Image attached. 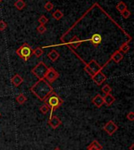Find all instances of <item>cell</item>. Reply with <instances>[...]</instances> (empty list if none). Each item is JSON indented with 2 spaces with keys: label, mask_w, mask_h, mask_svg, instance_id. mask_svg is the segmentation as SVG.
Instances as JSON below:
<instances>
[{
  "label": "cell",
  "mask_w": 134,
  "mask_h": 150,
  "mask_svg": "<svg viewBox=\"0 0 134 150\" xmlns=\"http://www.w3.org/2000/svg\"><path fill=\"white\" fill-rule=\"evenodd\" d=\"M31 91L40 101H45V100L54 92V88L47 80H45V79H39V81L31 87Z\"/></svg>",
  "instance_id": "cell-1"
},
{
  "label": "cell",
  "mask_w": 134,
  "mask_h": 150,
  "mask_svg": "<svg viewBox=\"0 0 134 150\" xmlns=\"http://www.w3.org/2000/svg\"><path fill=\"white\" fill-rule=\"evenodd\" d=\"M44 102L46 104H47V105H49V108H50V110H49L50 111V116H49V117H51V116H53V112H54V110L57 109L58 108H60V107L63 105V99L61 98L56 93L53 92V93L45 100Z\"/></svg>",
  "instance_id": "cell-2"
},
{
  "label": "cell",
  "mask_w": 134,
  "mask_h": 150,
  "mask_svg": "<svg viewBox=\"0 0 134 150\" xmlns=\"http://www.w3.org/2000/svg\"><path fill=\"white\" fill-rule=\"evenodd\" d=\"M16 54L19 56L21 59H23L25 62H27L29 60L33 54V49L28 43L25 42L22 44L18 49L16 50Z\"/></svg>",
  "instance_id": "cell-3"
},
{
  "label": "cell",
  "mask_w": 134,
  "mask_h": 150,
  "mask_svg": "<svg viewBox=\"0 0 134 150\" xmlns=\"http://www.w3.org/2000/svg\"><path fill=\"white\" fill-rule=\"evenodd\" d=\"M48 67L47 66V64H45L43 62H39L38 64L35 65L32 69V73L35 76L39 79H45V76L47 73V70H48Z\"/></svg>",
  "instance_id": "cell-4"
},
{
  "label": "cell",
  "mask_w": 134,
  "mask_h": 150,
  "mask_svg": "<svg viewBox=\"0 0 134 150\" xmlns=\"http://www.w3.org/2000/svg\"><path fill=\"white\" fill-rule=\"evenodd\" d=\"M118 129V127L112 120H109L103 127V130L110 136H112L117 131Z\"/></svg>",
  "instance_id": "cell-5"
},
{
  "label": "cell",
  "mask_w": 134,
  "mask_h": 150,
  "mask_svg": "<svg viewBox=\"0 0 134 150\" xmlns=\"http://www.w3.org/2000/svg\"><path fill=\"white\" fill-rule=\"evenodd\" d=\"M59 76H60L59 73L54 68H49L46 73V76H45V79L49 83H54L58 79Z\"/></svg>",
  "instance_id": "cell-6"
},
{
  "label": "cell",
  "mask_w": 134,
  "mask_h": 150,
  "mask_svg": "<svg viewBox=\"0 0 134 150\" xmlns=\"http://www.w3.org/2000/svg\"><path fill=\"white\" fill-rule=\"evenodd\" d=\"M91 78H92L93 81L94 82L97 86H100V85H101L104 82H105V80L107 79V76H106L101 71H98V72L94 74V76H93V77H91Z\"/></svg>",
  "instance_id": "cell-7"
},
{
  "label": "cell",
  "mask_w": 134,
  "mask_h": 150,
  "mask_svg": "<svg viewBox=\"0 0 134 150\" xmlns=\"http://www.w3.org/2000/svg\"><path fill=\"white\" fill-rule=\"evenodd\" d=\"M48 124L53 129H56L62 124V121L56 116H52L51 117H49V120H48Z\"/></svg>",
  "instance_id": "cell-8"
},
{
  "label": "cell",
  "mask_w": 134,
  "mask_h": 150,
  "mask_svg": "<svg viewBox=\"0 0 134 150\" xmlns=\"http://www.w3.org/2000/svg\"><path fill=\"white\" fill-rule=\"evenodd\" d=\"M86 64L92 69V71H93L94 73H97L98 71H100L102 70V67L100 66V64H98L95 60H91L89 63H86Z\"/></svg>",
  "instance_id": "cell-9"
},
{
  "label": "cell",
  "mask_w": 134,
  "mask_h": 150,
  "mask_svg": "<svg viewBox=\"0 0 134 150\" xmlns=\"http://www.w3.org/2000/svg\"><path fill=\"white\" fill-rule=\"evenodd\" d=\"M92 102L95 106H97V108H101L103 106V105L104 104V98H103L100 94L97 93L93 99H92Z\"/></svg>",
  "instance_id": "cell-10"
},
{
  "label": "cell",
  "mask_w": 134,
  "mask_h": 150,
  "mask_svg": "<svg viewBox=\"0 0 134 150\" xmlns=\"http://www.w3.org/2000/svg\"><path fill=\"white\" fill-rule=\"evenodd\" d=\"M123 57H124L123 54H122L119 50H116V51L111 56L110 61H113V62H115L116 64H118V63L123 59Z\"/></svg>",
  "instance_id": "cell-11"
},
{
  "label": "cell",
  "mask_w": 134,
  "mask_h": 150,
  "mask_svg": "<svg viewBox=\"0 0 134 150\" xmlns=\"http://www.w3.org/2000/svg\"><path fill=\"white\" fill-rule=\"evenodd\" d=\"M90 41L92 42V44L94 47H97L98 45L100 44L101 42H102V36L100 34H98V33H95V34H93L92 35Z\"/></svg>",
  "instance_id": "cell-12"
},
{
  "label": "cell",
  "mask_w": 134,
  "mask_h": 150,
  "mask_svg": "<svg viewBox=\"0 0 134 150\" xmlns=\"http://www.w3.org/2000/svg\"><path fill=\"white\" fill-rule=\"evenodd\" d=\"M24 82V79L22 78L19 74H15L14 76L11 78V83L14 86H19Z\"/></svg>",
  "instance_id": "cell-13"
},
{
  "label": "cell",
  "mask_w": 134,
  "mask_h": 150,
  "mask_svg": "<svg viewBox=\"0 0 134 150\" xmlns=\"http://www.w3.org/2000/svg\"><path fill=\"white\" fill-rule=\"evenodd\" d=\"M82 42L83 41L77 35H75L71 39V41H70V45H71V47L72 48H74V49H77L78 47H80V45L82 44Z\"/></svg>",
  "instance_id": "cell-14"
},
{
  "label": "cell",
  "mask_w": 134,
  "mask_h": 150,
  "mask_svg": "<svg viewBox=\"0 0 134 150\" xmlns=\"http://www.w3.org/2000/svg\"><path fill=\"white\" fill-rule=\"evenodd\" d=\"M115 101V97L113 96L111 93H107L105 94V96L104 97V102L106 105L110 106Z\"/></svg>",
  "instance_id": "cell-15"
},
{
  "label": "cell",
  "mask_w": 134,
  "mask_h": 150,
  "mask_svg": "<svg viewBox=\"0 0 134 150\" xmlns=\"http://www.w3.org/2000/svg\"><path fill=\"white\" fill-rule=\"evenodd\" d=\"M103 146L97 140L93 141L87 147V150H102Z\"/></svg>",
  "instance_id": "cell-16"
},
{
  "label": "cell",
  "mask_w": 134,
  "mask_h": 150,
  "mask_svg": "<svg viewBox=\"0 0 134 150\" xmlns=\"http://www.w3.org/2000/svg\"><path fill=\"white\" fill-rule=\"evenodd\" d=\"M47 57H49V59L51 60L52 62H56V60L60 57V54L55 50H53L47 54Z\"/></svg>",
  "instance_id": "cell-17"
},
{
  "label": "cell",
  "mask_w": 134,
  "mask_h": 150,
  "mask_svg": "<svg viewBox=\"0 0 134 150\" xmlns=\"http://www.w3.org/2000/svg\"><path fill=\"white\" fill-rule=\"evenodd\" d=\"M25 6H26V3H25L24 0H17L14 3V6L19 10H23L25 7Z\"/></svg>",
  "instance_id": "cell-18"
},
{
  "label": "cell",
  "mask_w": 134,
  "mask_h": 150,
  "mask_svg": "<svg viewBox=\"0 0 134 150\" xmlns=\"http://www.w3.org/2000/svg\"><path fill=\"white\" fill-rule=\"evenodd\" d=\"M52 17H54L55 20L59 21L61 20V18L63 17V13H62V11H61V10H56L52 13Z\"/></svg>",
  "instance_id": "cell-19"
},
{
  "label": "cell",
  "mask_w": 134,
  "mask_h": 150,
  "mask_svg": "<svg viewBox=\"0 0 134 150\" xmlns=\"http://www.w3.org/2000/svg\"><path fill=\"white\" fill-rule=\"evenodd\" d=\"M16 101L20 105H23V104H25L26 102V101H27V98L25 96V94L20 93L19 95H17V98H16Z\"/></svg>",
  "instance_id": "cell-20"
},
{
  "label": "cell",
  "mask_w": 134,
  "mask_h": 150,
  "mask_svg": "<svg viewBox=\"0 0 134 150\" xmlns=\"http://www.w3.org/2000/svg\"><path fill=\"white\" fill-rule=\"evenodd\" d=\"M44 50H42V47H36L35 49L33 50V54H34L35 56L37 57V58H39L43 54Z\"/></svg>",
  "instance_id": "cell-21"
},
{
  "label": "cell",
  "mask_w": 134,
  "mask_h": 150,
  "mask_svg": "<svg viewBox=\"0 0 134 150\" xmlns=\"http://www.w3.org/2000/svg\"><path fill=\"white\" fill-rule=\"evenodd\" d=\"M116 9H117V10H118L120 13H121V12H122L123 10L128 9V8H127L126 4L124 2H122V1H120L119 3H118L117 5H116Z\"/></svg>",
  "instance_id": "cell-22"
},
{
  "label": "cell",
  "mask_w": 134,
  "mask_h": 150,
  "mask_svg": "<svg viewBox=\"0 0 134 150\" xmlns=\"http://www.w3.org/2000/svg\"><path fill=\"white\" fill-rule=\"evenodd\" d=\"M49 110H50V108H49V105L46 103L43 104L41 107H39V111H40L43 115H46V114H47Z\"/></svg>",
  "instance_id": "cell-23"
},
{
  "label": "cell",
  "mask_w": 134,
  "mask_h": 150,
  "mask_svg": "<svg viewBox=\"0 0 134 150\" xmlns=\"http://www.w3.org/2000/svg\"><path fill=\"white\" fill-rule=\"evenodd\" d=\"M120 52H122V53H124V54H126L128 53V51L129 50V46L128 43H124V44H122L121 47H120L119 50H118Z\"/></svg>",
  "instance_id": "cell-24"
},
{
  "label": "cell",
  "mask_w": 134,
  "mask_h": 150,
  "mask_svg": "<svg viewBox=\"0 0 134 150\" xmlns=\"http://www.w3.org/2000/svg\"><path fill=\"white\" fill-rule=\"evenodd\" d=\"M111 91H112V89H111V87L108 84H105L104 86L101 88V91H102L104 93H105V94L111 93Z\"/></svg>",
  "instance_id": "cell-25"
},
{
  "label": "cell",
  "mask_w": 134,
  "mask_h": 150,
  "mask_svg": "<svg viewBox=\"0 0 134 150\" xmlns=\"http://www.w3.org/2000/svg\"><path fill=\"white\" fill-rule=\"evenodd\" d=\"M38 21H39L40 25H45L46 24H47V23H48V21H49V19H48V18L46 17V16H44V15H42L41 17L39 18Z\"/></svg>",
  "instance_id": "cell-26"
},
{
  "label": "cell",
  "mask_w": 134,
  "mask_h": 150,
  "mask_svg": "<svg viewBox=\"0 0 134 150\" xmlns=\"http://www.w3.org/2000/svg\"><path fill=\"white\" fill-rule=\"evenodd\" d=\"M36 30H37V32H38V33H39V34H44L45 32H47V27H46L45 25H40L37 27Z\"/></svg>",
  "instance_id": "cell-27"
},
{
  "label": "cell",
  "mask_w": 134,
  "mask_h": 150,
  "mask_svg": "<svg viewBox=\"0 0 134 150\" xmlns=\"http://www.w3.org/2000/svg\"><path fill=\"white\" fill-rule=\"evenodd\" d=\"M84 70H85V71H86V73L90 76V77H93V76H94V72H93V71H92V69L90 68V67L88 66L87 64H86V63H85V67H84Z\"/></svg>",
  "instance_id": "cell-28"
},
{
  "label": "cell",
  "mask_w": 134,
  "mask_h": 150,
  "mask_svg": "<svg viewBox=\"0 0 134 150\" xmlns=\"http://www.w3.org/2000/svg\"><path fill=\"white\" fill-rule=\"evenodd\" d=\"M54 4L51 3V2H47L46 4H45V6H44V9L47 10V11H51L53 9H54Z\"/></svg>",
  "instance_id": "cell-29"
},
{
  "label": "cell",
  "mask_w": 134,
  "mask_h": 150,
  "mask_svg": "<svg viewBox=\"0 0 134 150\" xmlns=\"http://www.w3.org/2000/svg\"><path fill=\"white\" fill-rule=\"evenodd\" d=\"M121 15L124 17L125 19H128L130 17V15H131V12L128 9H126V10H123L122 12H121Z\"/></svg>",
  "instance_id": "cell-30"
},
{
  "label": "cell",
  "mask_w": 134,
  "mask_h": 150,
  "mask_svg": "<svg viewBox=\"0 0 134 150\" xmlns=\"http://www.w3.org/2000/svg\"><path fill=\"white\" fill-rule=\"evenodd\" d=\"M6 28H7V24H6L4 21H0V31H1V32H3Z\"/></svg>",
  "instance_id": "cell-31"
},
{
  "label": "cell",
  "mask_w": 134,
  "mask_h": 150,
  "mask_svg": "<svg viewBox=\"0 0 134 150\" xmlns=\"http://www.w3.org/2000/svg\"><path fill=\"white\" fill-rule=\"evenodd\" d=\"M126 118H127V120H129V121H133L134 120V112H133V111L129 112V113L127 114Z\"/></svg>",
  "instance_id": "cell-32"
},
{
  "label": "cell",
  "mask_w": 134,
  "mask_h": 150,
  "mask_svg": "<svg viewBox=\"0 0 134 150\" xmlns=\"http://www.w3.org/2000/svg\"><path fill=\"white\" fill-rule=\"evenodd\" d=\"M133 147H134V144H132V145L129 147V150H133Z\"/></svg>",
  "instance_id": "cell-33"
},
{
  "label": "cell",
  "mask_w": 134,
  "mask_h": 150,
  "mask_svg": "<svg viewBox=\"0 0 134 150\" xmlns=\"http://www.w3.org/2000/svg\"><path fill=\"white\" fill-rule=\"evenodd\" d=\"M54 150H61V149L59 147H56V148H55V149Z\"/></svg>",
  "instance_id": "cell-34"
},
{
  "label": "cell",
  "mask_w": 134,
  "mask_h": 150,
  "mask_svg": "<svg viewBox=\"0 0 134 150\" xmlns=\"http://www.w3.org/2000/svg\"><path fill=\"white\" fill-rule=\"evenodd\" d=\"M2 1H3V0H0V3H1V2H2Z\"/></svg>",
  "instance_id": "cell-35"
},
{
  "label": "cell",
  "mask_w": 134,
  "mask_h": 150,
  "mask_svg": "<svg viewBox=\"0 0 134 150\" xmlns=\"http://www.w3.org/2000/svg\"><path fill=\"white\" fill-rule=\"evenodd\" d=\"M0 116H1V113H0Z\"/></svg>",
  "instance_id": "cell-36"
}]
</instances>
